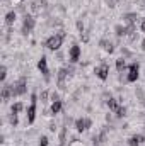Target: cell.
Instances as JSON below:
<instances>
[{
    "instance_id": "6da1fadb",
    "label": "cell",
    "mask_w": 145,
    "mask_h": 146,
    "mask_svg": "<svg viewBox=\"0 0 145 146\" xmlns=\"http://www.w3.org/2000/svg\"><path fill=\"white\" fill-rule=\"evenodd\" d=\"M63 39H65V33H63V31H60L58 34H53V36L48 37V39L44 41V46H46L48 49H51V51H56V49H60V48H62Z\"/></svg>"
},
{
    "instance_id": "7a4b0ae2",
    "label": "cell",
    "mask_w": 145,
    "mask_h": 146,
    "mask_svg": "<svg viewBox=\"0 0 145 146\" xmlns=\"http://www.w3.org/2000/svg\"><path fill=\"white\" fill-rule=\"evenodd\" d=\"M10 87H12V95H14V97H17V95H24L26 90H28V83H26L24 78H21L17 83H14V85H10Z\"/></svg>"
},
{
    "instance_id": "3957f363",
    "label": "cell",
    "mask_w": 145,
    "mask_h": 146,
    "mask_svg": "<svg viewBox=\"0 0 145 146\" xmlns=\"http://www.w3.org/2000/svg\"><path fill=\"white\" fill-rule=\"evenodd\" d=\"M126 82H130V83H133V82H137L138 80V63H132L128 68H126Z\"/></svg>"
},
{
    "instance_id": "277c9868",
    "label": "cell",
    "mask_w": 145,
    "mask_h": 146,
    "mask_svg": "<svg viewBox=\"0 0 145 146\" xmlns=\"http://www.w3.org/2000/svg\"><path fill=\"white\" fill-rule=\"evenodd\" d=\"M34 24H36L34 17L29 15V14H26V15H24V22H22V34H29V33L33 31Z\"/></svg>"
},
{
    "instance_id": "5b68a950",
    "label": "cell",
    "mask_w": 145,
    "mask_h": 146,
    "mask_svg": "<svg viewBox=\"0 0 145 146\" xmlns=\"http://www.w3.org/2000/svg\"><path fill=\"white\" fill-rule=\"evenodd\" d=\"M91 126H92V121H91L89 117H79V119L75 121V129H77L79 133H82V131H87Z\"/></svg>"
},
{
    "instance_id": "8992f818",
    "label": "cell",
    "mask_w": 145,
    "mask_h": 146,
    "mask_svg": "<svg viewBox=\"0 0 145 146\" xmlns=\"http://www.w3.org/2000/svg\"><path fill=\"white\" fill-rule=\"evenodd\" d=\"M96 76L101 78V80H108V76H109V65L108 63H101L96 68Z\"/></svg>"
},
{
    "instance_id": "52a82bcc",
    "label": "cell",
    "mask_w": 145,
    "mask_h": 146,
    "mask_svg": "<svg viewBox=\"0 0 145 146\" xmlns=\"http://www.w3.org/2000/svg\"><path fill=\"white\" fill-rule=\"evenodd\" d=\"M38 70L44 75L46 80H50V70H48V60H46V56H41V58H39V61H38Z\"/></svg>"
},
{
    "instance_id": "ba28073f",
    "label": "cell",
    "mask_w": 145,
    "mask_h": 146,
    "mask_svg": "<svg viewBox=\"0 0 145 146\" xmlns=\"http://www.w3.org/2000/svg\"><path fill=\"white\" fill-rule=\"evenodd\" d=\"M68 60H70L72 63H77V61L80 60V46L73 44L72 48L68 49Z\"/></svg>"
},
{
    "instance_id": "9c48e42d",
    "label": "cell",
    "mask_w": 145,
    "mask_h": 146,
    "mask_svg": "<svg viewBox=\"0 0 145 146\" xmlns=\"http://www.w3.org/2000/svg\"><path fill=\"white\" fill-rule=\"evenodd\" d=\"M26 115H28V122L33 124L34 119H36V104H31V106L26 109Z\"/></svg>"
},
{
    "instance_id": "30bf717a",
    "label": "cell",
    "mask_w": 145,
    "mask_h": 146,
    "mask_svg": "<svg viewBox=\"0 0 145 146\" xmlns=\"http://www.w3.org/2000/svg\"><path fill=\"white\" fill-rule=\"evenodd\" d=\"M144 141H145L144 134H135V136H132V138L128 139V145L130 146H140Z\"/></svg>"
},
{
    "instance_id": "8fae6325",
    "label": "cell",
    "mask_w": 145,
    "mask_h": 146,
    "mask_svg": "<svg viewBox=\"0 0 145 146\" xmlns=\"http://www.w3.org/2000/svg\"><path fill=\"white\" fill-rule=\"evenodd\" d=\"M10 97H14V95H12V87H10V85H3V88H2V100L7 102Z\"/></svg>"
},
{
    "instance_id": "7c38bea8",
    "label": "cell",
    "mask_w": 145,
    "mask_h": 146,
    "mask_svg": "<svg viewBox=\"0 0 145 146\" xmlns=\"http://www.w3.org/2000/svg\"><path fill=\"white\" fill-rule=\"evenodd\" d=\"M99 46H101L104 51H108V53H113V51H114L113 42H111V41H108V39H101V41H99Z\"/></svg>"
},
{
    "instance_id": "4fadbf2b",
    "label": "cell",
    "mask_w": 145,
    "mask_h": 146,
    "mask_svg": "<svg viewBox=\"0 0 145 146\" xmlns=\"http://www.w3.org/2000/svg\"><path fill=\"white\" fill-rule=\"evenodd\" d=\"M63 109V104H62V100H56V102H51V107H50V112L51 114H60Z\"/></svg>"
},
{
    "instance_id": "5bb4252c",
    "label": "cell",
    "mask_w": 145,
    "mask_h": 146,
    "mask_svg": "<svg viewBox=\"0 0 145 146\" xmlns=\"http://www.w3.org/2000/svg\"><path fill=\"white\" fill-rule=\"evenodd\" d=\"M15 19H17V14H15L14 10H10V12L5 14V24H7V26H12V24L15 22Z\"/></svg>"
},
{
    "instance_id": "9a60e30c",
    "label": "cell",
    "mask_w": 145,
    "mask_h": 146,
    "mask_svg": "<svg viewBox=\"0 0 145 146\" xmlns=\"http://www.w3.org/2000/svg\"><path fill=\"white\" fill-rule=\"evenodd\" d=\"M108 107H109V110H113V112H116V110L119 109L121 106L118 104V100H116L114 97H109V100H108Z\"/></svg>"
},
{
    "instance_id": "2e32d148",
    "label": "cell",
    "mask_w": 145,
    "mask_h": 146,
    "mask_svg": "<svg viewBox=\"0 0 145 146\" xmlns=\"http://www.w3.org/2000/svg\"><path fill=\"white\" fill-rule=\"evenodd\" d=\"M123 19H125V22H126L128 26H133V24L137 22V19H138V15H137V14H126V15H125Z\"/></svg>"
},
{
    "instance_id": "e0dca14e",
    "label": "cell",
    "mask_w": 145,
    "mask_h": 146,
    "mask_svg": "<svg viewBox=\"0 0 145 146\" xmlns=\"http://www.w3.org/2000/svg\"><path fill=\"white\" fill-rule=\"evenodd\" d=\"M126 68H128V66H126V61H125V58H118V60H116V70L121 73V72H125Z\"/></svg>"
},
{
    "instance_id": "ac0fdd59",
    "label": "cell",
    "mask_w": 145,
    "mask_h": 146,
    "mask_svg": "<svg viewBox=\"0 0 145 146\" xmlns=\"http://www.w3.org/2000/svg\"><path fill=\"white\" fill-rule=\"evenodd\" d=\"M24 110V104L22 102H15L12 107H10V114H19V112H22Z\"/></svg>"
},
{
    "instance_id": "d6986e66",
    "label": "cell",
    "mask_w": 145,
    "mask_h": 146,
    "mask_svg": "<svg viewBox=\"0 0 145 146\" xmlns=\"http://www.w3.org/2000/svg\"><path fill=\"white\" fill-rule=\"evenodd\" d=\"M9 122H10L12 126H17V114H10V117H9Z\"/></svg>"
},
{
    "instance_id": "ffe728a7",
    "label": "cell",
    "mask_w": 145,
    "mask_h": 146,
    "mask_svg": "<svg viewBox=\"0 0 145 146\" xmlns=\"http://www.w3.org/2000/svg\"><path fill=\"white\" fill-rule=\"evenodd\" d=\"M48 97H50V92L48 90L41 92V102H48Z\"/></svg>"
},
{
    "instance_id": "44dd1931",
    "label": "cell",
    "mask_w": 145,
    "mask_h": 146,
    "mask_svg": "<svg viewBox=\"0 0 145 146\" xmlns=\"http://www.w3.org/2000/svg\"><path fill=\"white\" fill-rule=\"evenodd\" d=\"M5 78H7V68H5V66H2V72H0V80H2V82H5Z\"/></svg>"
},
{
    "instance_id": "7402d4cb",
    "label": "cell",
    "mask_w": 145,
    "mask_h": 146,
    "mask_svg": "<svg viewBox=\"0 0 145 146\" xmlns=\"http://www.w3.org/2000/svg\"><path fill=\"white\" fill-rule=\"evenodd\" d=\"M22 2H24V0H9V3H10V5H14V7H21V5H22Z\"/></svg>"
},
{
    "instance_id": "603a6c76",
    "label": "cell",
    "mask_w": 145,
    "mask_h": 146,
    "mask_svg": "<svg viewBox=\"0 0 145 146\" xmlns=\"http://www.w3.org/2000/svg\"><path fill=\"white\" fill-rule=\"evenodd\" d=\"M125 114H126V109H125V107H119V109L116 110V115H118V117H123Z\"/></svg>"
},
{
    "instance_id": "cb8c5ba5",
    "label": "cell",
    "mask_w": 145,
    "mask_h": 146,
    "mask_svg": "<svg viewBox=\"0 0 145 146\" xmlns=\"http://www.w3.org/2000/svg\"><path fill=\"white\" fill-rule=\"evenodd\" d=\"M39 146H48V138L46 136H41L39 138Z\"/></svg>"
},
{
    "instance_id": "d4e9b609",
    "label": "cell",
    "mask_w": 145,
    "mask_h": 146,
    "mask_svg": "<svg viewBox=\"0 0 145 146\" xmlns=\"http://www.w3.org/2000/svg\"><path fill=\"white\" fill-rule=\"evenodd\" d=\"M77 29H79V33H80V34L84 33V22H82V21H79V22H77Z\"/></svg>"
},
{
    "instance_id": "484cf974",
    "label": "cell",
    "mask_w": 145,
    "mask_h": 146,
    "mask_svg": "<svg viewBox=\"0 0 145 146\" xmlns=\"http://www.w3.org/2000/svg\"><path fill=\"white\" fill-rule=\"evenodd\" d=\"M68 146H85V145H84L82 141H79V139H73V141H72Z\"/></svg>"
},
{
    "instance_id": "4316f807",
    "label": "cell",
    "mask_w": 145,
    "mask_h": 146,
    "mask_svg": "<svg viewBox=\"0 0 145 146\" xmlns=\"http://www.w3.org/2000/svg\"><path fill=\"white\" fill-rule=\"evenodd\" d=\"M80 37H82V41H84V42H87V41H89V34H87V33H82Z\"/></svg>"
},
{
    "instance_id": "83f0119b",
    "label": "cell",
    "mask_w": 145,
    "mask_h": 146,
    "mask_svg": "<svg viewBox=\"0 0 145 146\" xmlns=\"http://www.w3.org/2000/svg\"><path fill=\"white\" fill-rule=\"evenodd\" d=\"M31 104H38V95H36V94H33V95H31Z\"/></svg>"
},
{
    "instance_id": "f1b7e54d",
    "label": "cell",
    "mask_w": 145,
    "mask_h": 146,
    "mask_svg": "<svg viewBox=\"0 0 145 146\" xmlns=\"http://www.w3.org/2000/svg\"><path fill=\"white\" fill-rule=\"evenodd\" d=\"M140 29H142V31H144V33H145V19H144V22L140 24Z\"/></svg>"
},
{
    "instance_id": "f546056e",
    "label": "cell",
    "mask_w": 145,
    "mask_h": 146,
    "mask_svg": "<svg viewBox=\"0 0 145 146\" xmlns=\"http://www.w3.org/2000/svg\"><path fill=\"white\" fill-rule=\"evenodd\" d=\"M142 49H145V39L142 41Z\"/></svg>"
},
{
    "instance_id": "4dcf8cb0",
    "label": "cell",
    "mask_w": 145,
    "mask_h": 146,
    "mask_svg": "<svg viewBox=\"0 0 145 146\" xmlns=\"http://www.w3.org/2000/svg\"><path fill=\"white\" fill-rule=\"evenodd\" d=\"M142 7L145 9V0H142Z\"/></svg>"
}]
</instances>
